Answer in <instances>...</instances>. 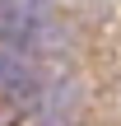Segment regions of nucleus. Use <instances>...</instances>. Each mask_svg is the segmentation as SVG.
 I'll return each mask as SVG.
<instances>
[{"label":"nucleus","instance_id":"obj_1","mask_svg":"<svg viewBox=\"0 0 121 126\" xmlns=\"http://www.w3.org/2000/svg\"><path fill=\"white\" fill-rule=\"evenodd\" d=\"M0 42L14 51L51 47V19L42 0H0Z\"/></svg>","mask_w":121,"mask_h":126},{"label":"nucleus","instance_id":"obj_2","mask_svg":"<svg viewBox=\"0 0 121 126\" xmlns=\"http://www.w3.org/2000/svg\"><path fill=\"white\" fill-rule=\"evenodd\" d=\"M0 89L9 94V98H33L37 94V79H33V70L9 51V56H0Z\"/></svg>","mask_w":121,"mask_h":126}]
</instances>
